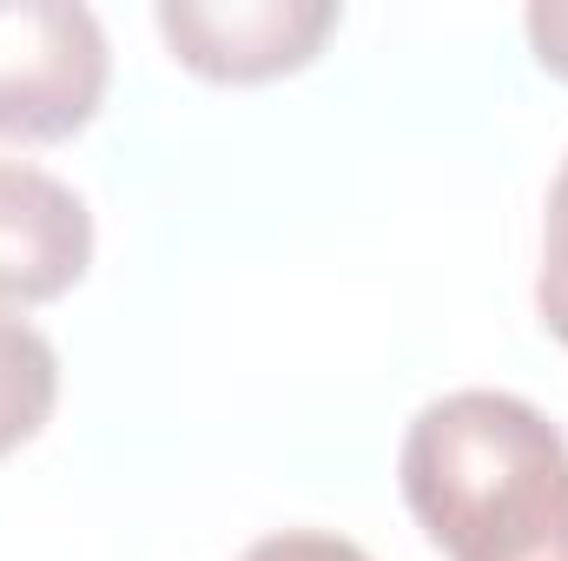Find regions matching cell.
I'll use <instances>...</instances> for the list:
<instances>
[{
    "mask_svg": "<svg viewBox=\"0 0 568 561\" xmlns=\"http://www.w3.org/2000/svg\"><path fill=\"white\" fill-rule=\"evenodd\" d=\"M523 33H529V53L542 73H556L568 86V0H536L523 13Z\"/></svg>",
    "mask_w": 568,
    "mask_h": 561,
    "instance_id": "obj_8",
    "label": "cell"
},
{
    "mask_svg": "<svg viewBox=\"0 0 568 561\" xmlns=\"http://www.w3.org/2000/svg\"><path fill=\"white\" fill-rule=\"evenodd\" d=\"M93 265L87 198L20 159H0V304H53Z\"/></svg>",
    "mask_w": 568,
    "mask_h": 561,
    "instance_id": "obj_4",
    "label": "cell"
},
{
    "mask_svg": "<svg viewBox=\"0 0 568 561\" xmlns=\"http://www.w3.org/2000/svg\"><path fill=\"white\" fill-rule=\"evenodd\" d=\"M159 40L172 60L219 86L284 80L337 33V0H159Z\"/></svg>",
    "mask_w": 568,
    "mask_h": 561,
    "instance_id": "obj_3",
    "label": "cell"
},
{
    "mask_svg": "<svg viewBox=\"0 0 568 561\" xmlns=\"http://www.w3.org/2000/svg\"><path fill=\"white\" fill-rule=\"evenodd\" d=\"M245 561H371L357 542H344V536H317V529H284V536H265V542H252Z\"/></svg>",
    "mask_w": 568,
    "mask_h": 561,
    "instance_id": "obj_7",
    "label": "cell"
},
{
    "mask_svg": "<svg viewBox=\"0 0 568 561\" xmlns=\"http://www.w3.org/2000/svg\"><path fill=\"white\" fill-rule=\"evenodd\" d=\"M397 482L449 561H568V436L509 390L424 404Z\"/></svg>",
    "mask_w": 568,
    "mask_h": 561,
    "instance_id": "obj_1",
    "label": "cell"
},
{
    "mask_svg": "<svg viewBox=\"0 0 568 561\" xmlns=\"http://www.w3.org/2000/svg\"><path fill=\"white\" fill-rule=\"evenodd\" d=\"M536 310L549 324V337L568 350V159L549 185L542 205V272H536Z\"/></svg>",
    "mask_w": 568,
    "mask_h": 561,
    "instance_id": "obj_6",
    "label": "cell"
},
{
    "mask_svg": "<svg viewBox=\"0 0 568 561\" xmlns=\"http://www.w3.org/2000/svg\"><path fill=\"white\" fill-rule=\"evenodd\" d=\"M60 404V357L27 317H0V456L33 442Z\"/></svg>",
    "mask_w": 568,
    "mask_h": 561,
    "instance_id": "obj_5",
    "label": "cell"
},
{
    "mask_svg": "<svg viewBox=\"0 0 568 561\" xmlns=\"http://www.w3.org/2000/svg\"><path fill=\"white\" fill-rule=\"evenodd\" d=\"M113 80L106 33L80 0H0V140L53 145L93 126Z\"/></svg>",
    "mask_w": 568,
    "mask_h": 561,
    "instance_id": "obj_2",
    "label": "cell"
}]
</instances>
